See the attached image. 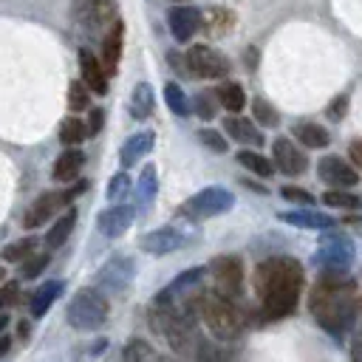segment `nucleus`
I'll return each instance as SVG.
<instances>
[{
    "instance_id": "1",
    "label": "nucleus",
    "mask_w": 362,
    "mask_h": 362,
    "mask_svg": "<svg viewBox=\"0 0 362 362\" xmlns=\"http://www.w3.org/2000/svg\"><path fill=\"white\" fill-rule=\"evenodd\" d=\"M308 311H311L314 322L325 334H331L334 339L345 337L354 328L356 317H359V308H356V286L348 280L345 272L325 269V274L311 288Z\"/></svg>"
},
{
    "instance_id": "2",
    "label": "nucleus",
    "mask_w": 362,
    "mask_h": 362,
    "mask_svg": "<svg viewBox=\"0 0 362 362\" xmlns=\"http://www.w3.org/2000/svg\"><path fill=\"white\" fill-rule=\"evenodd\" d=\"M303 266L294 257H272L255 269V291L263 300L266 320H283L297 308Z\"/></svg>"
},
{
    "instance_id": "3",
    "label": "nucleus",
    "mask_w": 362,
    "mask_h": 362,
    "mask_svg": "<svg viewBox=\"0 0 362 362\" xmlns=\"http://www.w3.org/2000/svg\"><path fill=\"white\" fill-rule=\"evenodd\" d=\"M181 303L209 328V334L218 342H229V339H235L243 331V317H240L238 305L229 297H223L221 291L198 288L195 294L184 297Z\"/></svg>"
},
{
    "instance_id": "4",
    "label": "nucleus",
    "mask_w": 362,
    "mask_h": 362,
    "mask_svg": "<svg viewBox=\"0 0 362 362\" xmlns=\"http://www.w3.org/2000/svg\"><path fill=\"white\" fill-rule=\"evenodd\" d=\"M107 297L99 288H79L65 308V320L76 331H96L107 322Z\"/></svg>"
},
{
    "instance_id": "5",
    "label": "nucleus",
    "mask_w": 362,
    "mask_h": 362,
    "mask_svg": "<svg viewBox=\"0 0 362 362\" xmlns=\"http://www.w3.org/2000/svg\"><path fill=\"white\" fill-rule=\"evenodd\" d=\"M71 14L82 31L99 34V31H107L119 20V6L116 0H74Z\"/></svg>"
},
{
    "instance_id": "6",
    "label": "nucleus",
    "mask_w": 362,
    "mask_h": 362,
    "mask_svg": "<svg viewBox=\"0 0 362 362\" xmlns=\"http://www.w3.org/2000/svg\"><path fill=\"white\" fill-rule=\"evenodd\" d=\"M209 274L215 280V291H221L223 297L238 300L243 294L246 272H243V260L238 255H218L209 263Z\"/></svg>"
},
{
    "instance_id": "7",
    "label": "nucleus",
    "mask_w": 362,
    "mask_h": 362,
    "mask_svg": "<svg viewBox=\"0 0 362 362\" xmlns=\"http://www.w3.org/2000/svg\"><path fill=\"white\" fill-rule=\"evenodd\" d=\"M354 260V243L348 235L342 232H334L328 229L320 240V249L314 255V263H320L322 269H331V272H345Z\"/></svg>"
},
{
    "instance_id": "8",
    "label": "nucleus",
    "mask_w": 362,
    "mask_h": 362,
    "mask_svg": "<svg viewBox=\"0 0 362 362\" xmlns=\"http://www.w3.org/2000/svg\"><path fill=\"white\" fill-rule=\"evenodd\" d=\"M187 68H189V76H198V79H223L229 74V59L212 45L201 42V45H189Z\"/></svg>"
},
{
    "instance_id": "9",
    "label": "nucleus",
    "mask_w": 362,
    "mask_h": 362,
    "mask_svg": "<svg viewBox=\"0 0 362 362\" xmlns=\"http://www.w3.org/2000/svg\"><path fill=\"white\" fill-rule=\"evenodd\" d=\"M235 206V195L223 187H206L201 192H195L187 204H184V212L192 215V218H212V215H221V212H229Z\"/></svg>"
},
{
    "instance_id": "10",
    "label": "nucleus",
    "mask_w": 362,
    "mask_h": 362,
    "mask_svg": "<svg viewBox=\"0 0 362 362\" xmlns=\"http://www.w3.org/2000/svg\"><path fill=\"white\" fill-rule=\"evenodd\" d=\"M133 274H136V266L130 257H113L99 269L96 288L105 294H122L133 283Z\"/></svg>"
},
{
    "instance_id": "11",
    "label": "nucleus",
    "mask_w": 362,
    "mask_h": 362,
    "mask_svg": "<svg viewBox=\"0 0 362 362\" xmlns=\"http://www.w3.org/2000/svg\"><path fill=\"white\" fill-rule=\"evenodd\" d=\"M317 175L331 187V189H351L359 184V173L339 156H322L317 164Z\"/></svg>"
},
{
    "instance_id": "12",
    "label": "nucleus",
    "mask_w": 362,
    "mask_h": 362,
    "mask_svg": "<svg viewBox=\"0 0 362 362\" xmlns=\"http://www.w3.org/2000/svg\"><path fill=\"white\" fill-rule=\"evenodd\" d=\"M272 158H274V167L283 173V175H303L308 170V156L286 136L274 139L272 144Z\"/></svg>"
},
{
    "instance_id": "13",
    "label": "nucleus",
    "mask_w": 362,
    "mask_h": 362,
    "mask_svg": "<svg viewBox=\"0 0 362 362\" xmlns=\"http://www.w3.org/2000/svg\"><path fill=\"white\" fill-rule=\"evenodd\" d=\"M167 23H170V34H173L178 42H189V40L195 37V31H201V11H198L195 6L178 3V6L170 8Z\"/></svg>"
},
{
    "instance_id": "14",
    "label": "nucleus",
    "mask_w": 362,
    "mask_h": 362,
    "mask_svg": "<svg viewBox=\"0 0 362 362\" xmlns=\"http://www.w3.org/2000/svg\"><path fill=\"white\" fill-rule=\"evenodd\" d=\"M59 201H65L59 192H42V195H37V198L25 206V212H23V226H25V229H40V226H45V223L51 221V215L57 212Z\"/></svg>"
},
{
    "instance_id": "15",
    "label": "nucleus",
    "mask_w": 362,
    "mask_h": 362,
    "mask_svg": "<svg viewBox=\"0 0 362 362\" xmlns=\"http://www.w3.org/2000/svg\"><path fill=\"white\" fill-rule=\"evenodd\" d=\"M184 240L187 238H184L181 229H175V226H158V229H153V232H147L141 238V249L147 255H158L161 257V255H170V252L181 249Z\"/></svg>"
},
{
    "instance_id": "16",
    "label": "nucleus",
    "mask_w": 362,
    "mask_h": 362,
    "mask_svg": "<svg viewBox=\"0 0 362 362\" xmlns=\"http://www.w3.org/2000/svg\"><path fill=\"white\" fill-rule=\"evenodd\" d=\"M130 221H133V206L130 204H113L105 212H99L96 226H99V232L105 238H122L127 232Z\"/></svg>"
},
{
    "instance_id": "17",
    "label": "nucleus",
    "mask_w": 362,
    "mask_h": 362,
    "mask_svg": "<svg viewBox=\"0 0 362 362\" xmlns=\"http://www.w3.org/2000/svg\"><path fill=\"white\" fill-rule=\"evenodd\" d=\"M79 74H82V82L90 88V93H96V96L107 93V74H105L102 62L88 48L79 51Z\"/></svg>"
},
{
    "instance_id": "18",
    "label": "nucleus",
    "mask_w": 362,
    "mask_h": 362,
    "mask_svg": "<svg viewBox=\"0 0 362 362\" xmlns=\"http://www.w3.org/2000/svg\"><path fill=\"white\" fill-rule=\"evenodd\" d=\"M280 221L283 223H291V226H300V229H317V232H328L337 226V218L325 215V212H317V209H291V212H280Z\"/></svg>"
},
{
    "instance_id": "19",
    "label": "nucleus",
    "mask_w": 362,
    "mask_h": 362,
    "mask_svg": "<svg viewBox=\"0 0 362 362\" xmlns=\"http://www.w3.org/2000/svg\"><path fill=\"white\" fill-rule=\"evenodd\" d=\"M206 272H209V269H204V266H192V269H187L184 274H178L161 294L170 297V300H184V297H189V294H195L198 288H204Z\"/></svg>"
},
{
    "instance_id": "20",
    "label": "nucleus",
    "mask_w": 362,
    "mask_h": 362,
    "mask_svg": "<svg viewBox=\"0 0 362 362\" xmlns=\"http://www.w3.org/2000/svg\"><path fill=\"white\" fill-rule=\"evenodd\" d=\"M122 37H124V25L119 20L102 37V68H105L107 76L116 74V68H119V59H122Z\"/></svg>"
},
{
    "instance_id": "21",
    "label": "nucleus",
    "mask_w": 362,
    "mask_h": 362,
    "mask_svg": "<svg viewBox=\"0 0 362 362\" xmlns=\"http://www.w3.org/2000/svg\"><path fill=\"white\" fill-rule=\"evenodd\" d=\"M223 133L232 136L240 144H255V147L263 144V133L255 127V122H249L246 116H238V113H232V116L223 119Z\"/></svg>"
},
{
    "instance_id": "22",
    "label": "nucleus",
    "mask_w": 362,
    "mask_h": 362,
    "mask_svg": "<svg viewBox=\"0 0 362 362\" xmlns=\"http://www.w3.org/2000/svg\"><path fill=\"white\" fill-rule=\"evenodd\" d=\"M82 167H85V153L76 147H65L54 161V181L68 184L82 173Z\"/></svg>"
},
{
    "instance_id": "23",
    "label": "nucleus",
    "mask_w": 362,
    "mask_h": 362,
    "mask_svg": "<svg viewBox=\"0 0 362 362\" xmlns=\"http://www.w3.org/2000/svg\"><path fill=\"white\" fill-rule=\"evenodd\" d=\"M153 144H156V133H153V130H141V133L130 136V139L122 144V153H119L122 167H133L139 158H144V156L153 150Z\"/></svg>"
},
{
    "instance_id": "24",
    "label": "nucleus",
    "mask_w": 362,
    "mask_h": 362,
    "mask_svg": "<svg viewBox=\"0 0 362 362\" xmlns=\"http://www.w3.org/2000/svg\"><path fill=\"white\" fill-rule=\"evenodd\" d=\"M122 359L124 362H181L175 356H167V354H158L147 339H130L122 351Z\"/></svg>"
},
{
    "instance_id": "25",
    "label": "nucleus",
    "mask_w": 362,
    "mask_h": 362,
    "mask_svg": "<svg viewBox=\"0 0 362 362\" xmlns=\"http://www.w3.org/2000/svg\"><path fill=\"white\" fill-rule=\"evenodd\" d=\"M291 136L303 144V147H328V141H331V136H328V130L322 127V124H317V122H297L294 127H291Z\"/></svg>"
},
{
    "instance_id": "26",
    "label": "nucleus",
    "mask_w": 362,
    "mask_h": 362,
    "mask_svg": "<svg viewBox=\"0 0 362 362\" xmlns=\"http://www.w3.org/2000/svg\"><path fill=\"white\" fill-rule=\"evenodd\" d=\"M153 105H156V96H153V88L147 82H139L130 93V116L136 122H144L153 116Z\"/></svg>"
},
{
    "instance_id": "27",
    "label": "nucleus",
    "mask_w": 362,
    "mask_h": 362,
    "mask_svg": "<svg viewBox=\"0 0 362 362\" xmlns=\"http://www.w3.org/2000/svg\"><path fill=\"white\" fill-rule=\"evenodd\" d=\"M62 294V283L59 280H48L45 286H40L34 294H31V303H28V311L31 317H45V311L54 305V300Z\"/></svg>"
},
{
    "instance_id": "28",
    "label": "nucleus",
    "mask_w": 362,
    "mask_h": 362,
    "mask_svg": "<svg viewBox=\"0 0 362 362\" xmlns=\"http://www.w3.org/2000/svg\"><path fill=\"white\" fill-rule=\"evenodd\" d=\"M232 25H235V14L226 11V8H206V11H201V28L206 34H212V37H221V34L232 31Z\"/></svg>"
},
{
    "instance_id": "29",
    "label": "nucleus",
    "mask_w": 362,
    "mask_h": 362,
    "mask_svg": "<svg viewBox=\"0 0 362 362\" xmlns=\"http://www.w3.org/2000/svg\"><path fill=\"white\" fill-rule=\"evenodd\" d=\"M74 223H76V209H68L65 215H59L54 221V226H48V232H45V249H59L68 240V235L74 232Z\"/></svg>"
},
{
    "instance_id": "30",
    "label": "nucleus",
    "mask_w": 362,
    "mask_h": 362,
    "mask_svg": "<svg viewBox=\"0 0 362 362\" xmlns=\"http://www.w3.org/2000/svg\"><path fill=\"white\" fill-rule=\"evenodd\" d=\"M215 93H218L221 107H226L229 113H240L246 107V90L238 82H223L215 88Z\"/></svg>"
},
{
    "instance_id": "31",
    "label": "nucleus",
    "mask_w": 362,
    "mask_h": 362,
    "mask_svg": "<svg viewBox=\"0 0 362 362\" xmlns=\"http://www.w3.org/2000/svg\"><path fill=\"white\" fill-rule=\"evenodd\" d=\"M238 161H240V167H246L249 173H255V175H260V178H269L272 170H274L272 158H266V156L257 153V150H246V147L238 153Z\"/></svg>"
},
{
    "instance_id": "32",
    "label": "nucleus",
    "mask_w": 362,
    "mask_h": 362,
    "mask_svg": "<svg viewBox=\"0 0 362 362\" xmlns=\"http://www.w3.org/2000/svg\"><path fill=\"white\" fill-rule=\"evenodd\" d=\"M88 139V127H85V122H79L76 116H68L62 124H59V141L65 144V147H76V144H82Z\"/></svg>"
},
{
    "instance_id": "33",
    "label": "nucleus",
    "mask_w": 362,
    "mask_h": 362,
    "mask_svg": "<svg viewBox=\"0 0 362 362\" xmlns=\"http://www.w3.org/2000/svg\"><path fill=\"white\" fill-rule=\"evenodd\" d=\"M164 99H167V107L175 113V116H189V99H187V93L181 90V85L178 82H167L164 85Z\"/></svg>"
},
{
    "instance_id": "34",
    "label": "nucleus",
    "mask_w": 362,
    "mask_h": 362,
    "mask_svg": "<svg viewBox=\"0 0 362 362\" xmlns=\"http://www.w3.org/2000/svg\"><path fill=\"white\" fill-rule=\"evenodd\" d=\"M322 204H328L334 209H362V198L348 189H328L322 195Z\"/></svg>"
},
{
    "instance_id": "35",
    "label": "nucleus",
    "mask_w": 362,
    "mask_h": 362,
    "mask_svg": "<svg viewBox=\"0 0 362 362\" xmlns=\"http://www.w3.org/2000/svg\"><path fill=\"white\" fill-rule=\"evenodd\" d=\"M34 246H37V240H34V238L11 240V243L3 249V260H8V263H23L25 257H31V255H34Z\"/></svg>"
},
{
    "instance_id": "36",
    "label": "nucleus",
    "mask_w": 362,
    "mask_h": 362,
    "mask_svg": "<svg viewBox=\"0 0 362 362\" xmlns=\"http://www.w3.org/2000/svg\"><path fill=\"white\" fill-rule=\"evenodd\" d=\"M68 107H71L74 113H82V110L90 107V88H88L82 79L71 82V88H68Z\"/></svg>"
},
{
    "instance_id": "37",
    "label": "nucleus",
    "mask_w": 362,
    "mask_h": 362,
    "mask_svg": "<svg viewBox=\"0 0 362 362\" xmlns=\"http://www.w3.org/2000/svg\"><path fill=\"white\" fill-rule=\"evenodd\" d=\"M218 93L215 90H201L195 99H192V110H195V116H201V119H215V113H218Z\"/></svg>"
},
{
    "instance_id": "38",
    "label": "nucleus",
    "mask_w": 362,
    "mask_h": 362,
    "mask_svg": "<svg viewBox=\"0 0 362 362\" xmlns=\"http://www.w3.org/2000/svg\"><path fill=\"white\" fill-rule=\"evenodd\" d=\"M156 187H158V181H156V167H153V164H147V167L141 170L139 181H136V192H139V198L147 204V201H153Z\"/></svg>"
},
{
    "instance_id": "39",
    "label": "nucleus",
    "mask_w": 362,
    "mask_h": 362,
    "mask_svg": "<svg viewBox=\"0 0 362 362\" xmlns=\"http://www.w3.org/2000/svg\"><path fill=\"white\" fill-rule=\"evenodd\" d=\"M48 263H51L48 255H31V257H25V260L20 263V274H23L25 280H34V277H40V274L48 269Z\"/></svg>"
},
{
    "instance_id": "40",
    "label": "nucleus",
    "mask_w": 362,
    "mask_h": 362,
    "mask_svg": "<svg viewBox=\"0 0 362 362\" xmlns=\"http://www.w3.org/2000/svg\"><path fill=\"white\" fill-rule=\"evenodd\" d=\"M252 113H255V122H260V124H266V127H274V124L280 122L277 110H274L266 99H255V102H252Z\"/></svg>"
},
{
    "instance_id": "41",
    "label": "nucleus",
    "mask_w": 362,
    "mask_h": 362,
    "mask_svg": "<svg viewBox=\"0 0 362 362\" xmlns=\"http://www.w3.org/2000/svg\"><path fill=\"white\" fill-rule=\"evenodd\" d=\"M198 141L206 147V150H212V153H226V147H229V141H226V136H221L218 130H212V127H201L198 130Z\"/></svg>"
},
{
    "instance_id": "42",
    "label": "nucleus",
    "mask_w": 362,
    "mask_h": 362,
    "mask_svg": "<svg viewBox=\"0 0 362 362\" xmlns=\"http://www.w3.org/2000/svg\"><path fill=\"white\" fill-rule=\"evenodd\" d=\"M195 362H226L223 359V354H221V348L215 345V342H209V339H198V348H195Z\"/></svg>"
},
{
    "instance_id": "43",
    "label": "nucleus",
    "mask_w": 362,
    "mask_h": 362,
    "mask_svg": "<svg viewBox=\"0 0 362 362\" xmlns=\"http://www.w3.org/2000/svg\"><path fill=\"white\" fill-rule=\"evenodd\" d=\"M127 189H130V178H127V173L113 175L110 184H107V201H110V204H119V201L127 195Z\"/></svg>"
},
{
    "instance_id": "44",
    "label": "nucleus",
    "mask_w": 362,
    "mask_h": 362,
    "mask_svg": "<svg viewBox=\"0 0 362 362\" xmlns=\"http://www.w3.org/2000/svg\"><path fill=\"white\" fill-rule=\"evenodd\" d=\"M20 303V283L17 280H8V283H0V311L11 308Z\"/></svg>"
},
{
    "instance_id": "45",
    "label": "nucleus",
    "mask_w": 362,
    "mask_h": 362,
    "mask_svg": "<svg viewBox=\"0 0 362 362\" xmlns=\"http://www.w3.org/2000/svg\"><path fill=\"white\" fill-rule=\"evenodd\" d=\"M280 195H283L286 201H291V204H303V206H311V204H314V195H311L308 189H303V187L286 184V187L280 189Z\"/></svg>"
},
{
    "instance_id": "46",
    "label": "nucleus",
    "mask_w": 362,
    "mask_h": 362,
    "mask_svg": "<svg viewBox=\"0 0 362 362\" xmlns=\"http://www.w3.org/2000/svg\"><path fill=\"white\" fill-rule=\"evenodd\" d=\"M102 124H105V110H102V107H90V116H88V122H85L88 139H93V136L102 130Z\"/></svg>"
},
{
    "instance_id": "47",
    "label": "nucleus",
    "mask_w": 362,
    "mask_h": 362,
    "mask_svg": "<svg viewBox=\"0 0 362 362\" xmlns=\"http://www.w3.org/2000/svg\"><path fill=\"white\" fill-rule=\"evenodd\" d=\"M354 339H351V362H362V317L354 322Z\"/></svg>"
},
{
    "instance_id": "48",
    "label": "nucleus",
    "mask_w": 362,
    "mask_h": 362,
    "mask_svg": "<svg viewBox=\"0 0 362 362\" xmlns=\"http://www.w3.org/2000/svg\"><path fill=\"white\" fill-rule=\"evenodd\" d=\"M345 110H348V96L342 93V96H337V99H331V105H328V119L331 122H339L342 116H345Z\"/></svg>"
},
{
    "instance_id": "49",
    "label": "nucleus",
    "mask_w": 362,
    "mask_h": 362,
    "mask_svg": "<svg viewBox=\"0 0 362 362\" xmlns=\"http://www.w3.org/2000/svg\"><path fill=\"white\" fill-rule=\"evenodd\" d=\"M167 59H170L173 71H178V74H184V76H189V68H187V54L181 57L178 51H170V54H167Z\"/></svg>"
},
{
    "instance_id": "50",
    "label": "nucleus",
    "mask_w": 362,
    "mask_h": 362,
    "mask_svg": "<svg viewBox=\"0 0 362 362\" xmlns=\"http://www.w3.org/2000/svg\"><path fill=\"white\" fill-rule=\"evenodd\" d=\"M348 158L362 170V139H356V141H351V147H348Z\"/></svg>"
},
{
    "instance_id": "51",
    "label": "nucleus",
    "mask_w": 362,
    "mask_h": 362,
    "mask_svg": "<svg viewBox=\"0 0 362 362\" xmlns=\"http://www.w3.org/2000/svg\"><path fill=\"white\" fill-rule=\"evenodd\" d=\"M8 348H11V337L0 334V356H3V354H8Z\"/></svg>"
},
{
    "instance_id": "52",
    "label": "nucleus",
    "mask_w": 362,
    "mask_h": 362,
    "mask_svg": "<svg viewBox=\"0 0 362 362\" xmlns=\"http://www.w3.org/2000/svg\"><path fill=\"white\" fill-rule=\"evenodd\" d=\"M17 334L25 339V337H28V322H20V325H17Z\"/></svg>"
},
{
    "instance_id": "53",
    "label": "nucleus",
    "mask_w": 362,
    "mask_h": 362,
    "mask_svg": "<svg viewBox=\"0 0 362 362\" xmlns=\"http://www.w3.org/2000/svg\"><path fill=\"white\" fill-rule=\"evenodd\" d=\"M6 328H8V317H6V314H3V311H0V334H3V331H6Z\"/></svg>"
},
{
    "instance_id": "54",
    "label": "nucleus",
    "mask_w": 362,
    "mask_h": 362,
    "mask_svg": "<svg viewBox=\"0 0 362 362\" xmlns=\"http://www.w3.org/2000/svg\"><path fill=\"white\" fill-rule=\"evenodd\" d=\"M3 280H6V269L0 266V283H3Z\"/></svg>"
},
{
    "instance_id": "55",
    "label": "nucleus",
    "mask_w": 362,
    "mask_h": 362,
    "mask_svg": "<svg viewBox=\"0 0 362 362\" xmlns=\"http://www.w3.org/2000/svg\"><path fill=\"white\" fill-rule=\"evenodd\" d=\"M175 3H181V0H175Z\"/></svg>"
}]
</instances>
